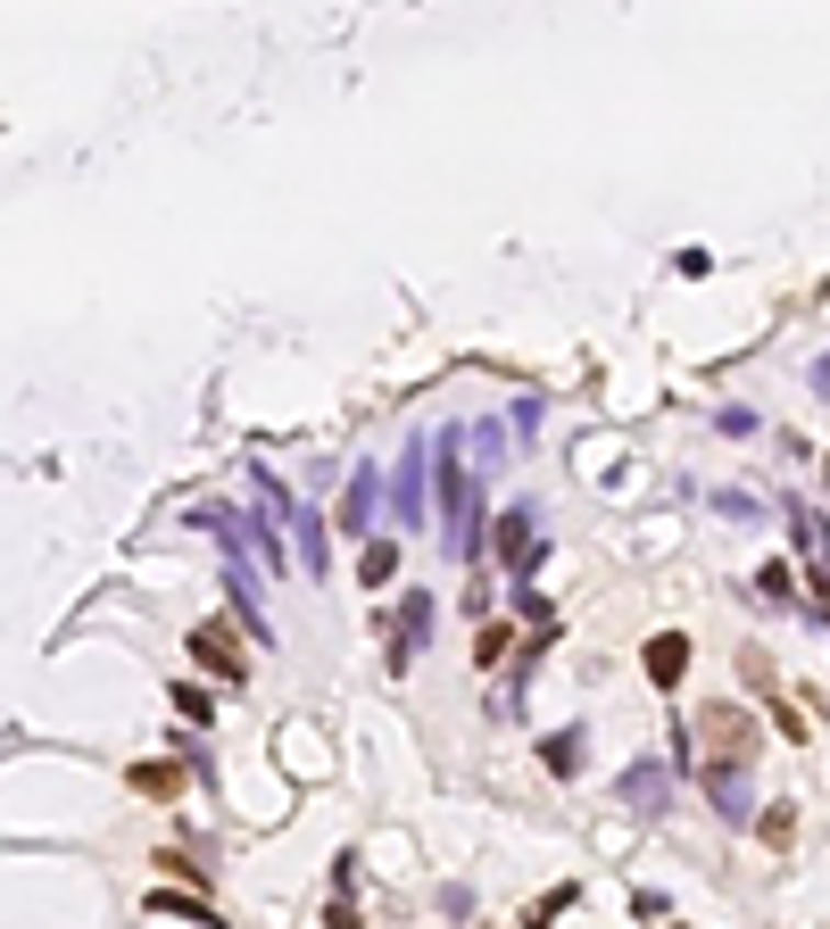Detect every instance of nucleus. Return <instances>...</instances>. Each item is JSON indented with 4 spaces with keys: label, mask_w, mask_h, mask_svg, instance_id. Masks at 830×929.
I'll return each mask as SVG.
<instances>
[{
    "label": "nucleus",
    "mask_w": 830,
    "mask_h": 929,
    "mask_svg": "<svg viewBox=\"0 0 830 929\" xmlns=\"http://www.w3.org/2000/svg\"><path fill=\"white\" fill-rule=\"evenodd\" d=\"M689 739H706V763H715V772H739L755 723H748L739 706H698V730H689Z\"/></svg>",
    "instance_id": "nucleus-1"
},
{
    "label": "nucleus",
    "mask_w": 830,
    "mask_h": 929,
    "mask_svg": "<svg viewBox=\"0 0 830 929\" xmlns=\"http://www.w3.org/2000/svg\"><path fill=\"white\" fill-rule=\"evenodd\" d=\"M191 656H200V664L216 672V681H233V689H242V648H233V631H225V623H200V631H191Z\"/></svg>",
    "instance_id": "nucleus-2"
},
{
    "label": "nucleus",
    "mask_w": 830,
    "mask_h": 929,
    "mask_svg": "<svg viewBox=\"0 0 830 929\" xmlns=\"http://www.w3.org/2000/svg\"><path fill=\"white\" fill-rule=\"evenodd\" d=\"M640 664H648V681H657V689H681V672H689V639H681V631H657Z\"/></svg>",
    "instance_id": "nucleus-3"
},
{
    "label": "nucleus",
    "mask_w": 830,
    "mask_h": 929,
    "mask_svg": "<svg viewBox=\"0 0 830 929\" xmlns=\"http://www.w3.org/2000/svg\"><path fill=\"white\" fill-rule=\"evenodd\" d=\"M133 788H142V797H183V763H133Z\"/></svg>",
    "instance_id": "nucleus-4"
},
{
    "label": "nucleus",
    "mask_w": 830,
    "mask_h": 929,
    "mask_svg": "<svg viewBox=\"0 0 830 929\" xmlns=\"http://www.w3.org/2000/svg\"><path fill=\"white\" fill-rule=\"evenodd\" d=\"M565 905H573V888H557V896H540V905H531V913H524V921H531V929H540V921H557V913H565Z\"/></svg>",
    "instance_id": "nucleus-5"
}]
</instances>
